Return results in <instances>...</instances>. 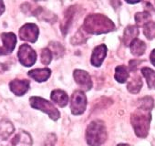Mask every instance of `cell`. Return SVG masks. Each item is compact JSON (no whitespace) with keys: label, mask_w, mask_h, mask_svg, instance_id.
Instances as JSON below:
<instances>
[{"label":"cell","mask_w":155,"mask_h":146,"mask_svg":"<svg viewBox=\"0 0 155 146\" xmlns=\"http://www.w3.org/2000/svg\"><path fill=\"white\" fill-rule=\"evenodd\" d=\"M82 28L86 33L100 35L112 31L115 28V25L104 15L91 14L85 18Z\"/></svg>","instance_id":"1"},{"label":"cell","mask_w":155,"mask_h":146,"mask_svg":"<svg viewBox=\"0 0 155 146\" xmlns=\"http://www.w3.org/2000/svg\"><path fill=\"white\" fill-rule=\"evenodd\" d=\"M150 121V110H148L146 108L140 107L131 115L130 121L134 131L138 137L145 138L148 135Z\"/></svg>","instance_id":"2"},{"label":"cell","mask_w":155,"mask_h":146,"mask_svg":"<svg viewBox=\"0 0 155 146\" xmlns=\"http://www.w3.org/2000/svg\"><path fill=\"white\" fill-rule=\"evenodd\" d=\"M87 142L90 146H101L107 139V130L104 122L100 120L91 121L86 131Z\"/></svg>","instance_id":"3"},{"label":"cell","mask_w":155,"mask_h":146,"mask_svg":"<svg viewBox=\"0 0 155 146\" xmlns=\"http://www.w3.org/2000/svg\"><path fill=\"white\" fill-rule=\"evenodd\" d=\"M29 101H30V105L32 108L39 110L47 113L50 117V119H52L53 121H57L60 117V113L58 111V109L47 100L40 98V97L33 96L29 99Z\"/></svg>","instance_id":"4"},{"label":"cell","mask_w":155,"mask_h":146,"mask_svg":"<svg viewBox=\"0 0 155 146\" xmlns=\"http://www.w3.org/2000/svg\"><path fill=\"white\" fill-rule=\"evenodd\" d=\"M87 107V97L82 91H76L71 96L70 110L73 115L82 114Z\"/></svg>","instance_id":"5"},{"label":"cell","mask_w":155,"mask_h":146,"mask_svg":"<svg viewBox=\"0 0 155 146\" xmlns=\"http://www.w3.org/2000/svg\"><path fill=\"white\" fill-rule=\"evenodd\" d=\"M18 56L20 63L25 67H31L37 61L36 51L28 44H23L20 46Z\"/></svg>","instance_id":"6"},{"label":"cell","mask_w":155,"mask_h":146,"mask_svg":"<svg viewBox=\"0 0 155 146\" xmlns=\"http://www.w3.org/2000/svg\"><path fill=\"white\" fill-rule=\"evenodd\" d=\"M38 28L34 23L25 24L19 30V36L22 40L29 41L31 43H35L38 37Z\"/></svg>","instance_id":"7"},{"label":"cell","mask_w":155,"mask_h":146,"mask_svg":"<svg viewBox=\"0 0 155 146\" xmlns=\"http://www.w3.org/2000/svg\"><path fill=\"white\" fill-rule=\"evenodd\" d=\"M3 46L0 48V56L9 55L13 52L17 43V37L12 32H5L1 34Z\"/></svg>","instance_id":"8"},{"label":"cell","mask_w":155,"mask_h":146,"mask_svg":"<svg viewBox=\"0 0 155 146\" xmlns=\"http://www.w3.org/2000/svg\"><path fill=\"white\" fill-rule=\"evenodd\" d=\"M73 77L82 91H88L92 88V81L88 72L81 69H76L73 73Z\"/></svg>","instance_id":"9"},{"label":"cell","mask_w":155,"mask_h":146,"mask_svg":"<svg viewBox=\"0 0 155 146\" xmlns=\"http://www.w3.org/2000/svg\"><path fill=\"white\" fill-rule=\"evenodd\" d=\"M107 51H108V48H107L106 45H104V44H101V45L96 47L93 49V52L91 55V64L94 67H101L104 58H106Z\"/></svg>","instance_id":"10"},{"label":"cell","mask_w":155,"mask_h":146,"mask_svg":"<svg viewBox=\"0 0 155 146\" xmlns=\"http://www.w3.org/2000/svg\"><path fill=\"white\" fill-rule=\"evenodd\" d=\"M29 85L28 80H14L9 83V88L15 95L22 96L29 90Z\"/></svg>","instance_id":"11"},{"label":"cell","mask_w":155,"mask_h":146,"mask_svg":"<svg viewBox=\"0 0 155 146\" xmlns=\"http://www.w3.org/2000/svg\"><path fill=\"white\" fill-rule=\"evenodd\" d=\"M28 76L34 79L38 82L46 81L51 75V70L48 68H36L28 71Z\"/></svg>","instance_id":"12"},{"label":"cell","mask_w":155,"mask_h":146,"mask_svg":"<svg viewBox=\"0 0 155 146\" xmlns=\"http://www.w3.org/2000/svg\"><path fill=\"white\" fill-rule=\"evenodd\" d=\"M74 15H75V7H69L65 12L63 21L60 25V29H61L63 35H66L68 33V31L71 26Z\"/></svg>","instance_id":"13"},{"label":"cell","mask_w":155,"mask_h":146,"mask_svg":"<svg viewBox=\"0 0 155 146\" xmlns=\"http://www.w3.org/2000/svg\"><path fill=\"white\" fill-rule=\"evenodd\" d=\"M12 146H31L32 140L28 133L26 131L18 132L11 141Z\"/></svg>","instance_id":"14"},{"label":"cell","mask_w":155,"mask_h":146,"mask_svg":"<svg viewBox=\"0 0 155 146\" xmlns=\"http://www.w3.org/2000/svg\"><path fill=\"white\" fill-rule=\"evenodd\" d=\"M51 101L57 103L59 107H65L68 104V97L64 91L61 90H55L51 92L50 95Z\"/></svg>","instance_id":"15"},{"label":"cell","mask_w":155,"mask_h":146,"mask_svg":"<svg viewBox=\"0 0 155 146\" xmlns=\"http://www.w3.org/2000/svg\"><path fill=\"white\" fill-rule=\"evenodd\" d=\"M139 35V29L136 26H128L123 34V42L126 46H130V43L137 38Z\"/></svg>","instance_id":"16"},{"label":"cell","mask_w":155,"mask_h":146,"mask_svg":"<svg viewBox=\"0 0 155 146\" xmlns=\"http://www.w3.org/2000/svg\"><path fill=\"white\" fill-rule=\"evenodd\" d=\"M15 131V128L13 124L7 121L3 120L0 121V138H2V140L8 139Z\"/></svg>","instance_id":"17"},{"label":"cell","mask_w":155,"mask_h":146,"mask_svg":"<svg viewBox=\"0 0 155 146\" xmlns=\"http://www.w3.org/2000/svg\"><path fill=\"white\" fill-rule=\"evenodd\" d=\"M130 46L131 53L134 56H141L142 54H144V52L146 50V44L139 38L134 39L130 43Z\"/></svg>","instance_id":"18"},{"label":"cell","mask_w":155,"mask_h":146,"mask_svg":"<svg viewBox=\"0 0 155 146\" xmlns=\"http://www.w3.org/2000/svg\"><path fill=\"white\" fill-rule=\"evenodd\" d=\"M129 71H128V68L123 66V65H120V66H118L116 67L115 68V79L118 82L120 83H124L128 81L129 79Z\"/></svg>","instance_id":"19"},{"label":"cell","mask_w":155,"mask_h":146,"mask_svg":"<svg viewBox=\"0 0 155 146\" xmlns=\"http://www.w3.org/2000/svg\"><path fill=\"white\" fill-rule=\"evenodd\" d=\"M141 87H142L141 79H140V76H136L135 78L132 79L131 81L129 82V84H128V86H127V89H128V91H129L130 93L136 94V93H138V92L140 91Z\"/></svg>","instance_id":"20"},{"label":"cell","mask_w":155,"mask_h":146,"mask_svg":"<svg viewBox=\"0 0 155 146\" xmlns=\"http://www.w3.org/2000/svg\"><path fill=\"white\" fill-rule=\"evenodd\" d=\"M141 72L147 81L148 87L150 89H153L154 88V70H152L150 68L145 67V68H142Z\"/></svg>","instance_id":"21"},{"label":"cell","mask_w":155,"mask_h":146,"mask_svg":"<svg viewBox=\"0 0 155 146\" xmlns=\"http://www.w3.org/2000/svg\"><path fill=\"white\" fill-rule=\"evenodd\" d=\"M85 30L81 28L79 31H78L75 36L71 38V43L72 45H80L83 42L86 41L87 39V36L85 35Z\"/></svg>","instance_id":"22"},{"label":"cell","mask_w":155,"mask_h":146,"mask_svg":"<svg viewBox=\"0 0 155 146\" xmlns=\"http://www.w3.org/2000/svg\"><path fill=\"white\" fill-rule=\"evenodd\" d=\"M150 18V15L148 12H146V11H144V12H140V13H137V14L135 15L136 23H137L138 26H140V27L146 25V24L149 22Z\"/></svg>","instance_id":"23"},{"label":"cell","mask_w":155,"mask_h":146,"mask_svg":"<svg viewBox=\"0 0 155 146\" xmlns=\"http://www.w3.org/2000/svg\"><path fill=\"white\" fill-rule=\"evenodd\" d=\"M144 28V35L150 40L154 38V22L149 21L146 25L143 26Z\"/></svg>","instance_id":"24"},{"label":"cell","mask_w":155,"mask_h":146,"mask_svg":"<svg viewBox=\"0 0 155 146\" xmlns=\"http://www.w3.org/2000/svg\"><path fill=\"white\" fill-rule=\"evenodd\" d=\"M50 51L52 54L55 55L56 58H60L63 54H64V48L59 44V43H56V42H52L50 43Z\"/></svg>","instance_id":"25"},{"label":"cell","mask_w":155,"mask_h":146,"mask_svg":"<svg viewBox=\"0 0 155 146\" xmlns=\"http://www.w3.org/2000/svg\"><path fill=\"white\" fill-rule=\"evenodd\" d=\"M52 59V53L49 48H44L41 52V61L45 65H48Z\"/></svg>","instance_id":"26"},{"label":"cell","mask_w":155,"mask_h":146,"mask_svg":"<svg viewBox=\"0 0 155 146\" xmlns=\"http://www.w3.org/2000/svg\"><path fill=\"white\" fill-rule=\"evenodd\" d=\"M56 141H57V137L55 136V134L53 133L48 134L44 142V146H55Z\"/></svg>","instance_id":"27"},{"label":"cell","mask_w":155,"mask_h":146,"mask_svg":"<svg viewBox=\"0 0 155 146\" xmlns=\"http://www.w3.org/2000/svg\"><path fill=\"white\" fill-rule=\"evenodd\" d=\"M138 64H140L139 61H137V60H130V68L131 70H135Z\"/></svg>","instance_id":"28"},{"label":"cell","mask_w":155,"mask_h":146,"mask_svg":"<svg viewBox=\"0 0 155 146\" xmlns=\"http://www.w3.org/2000/svg\"><path fill=\"white\" fill-rule=\"evenodd\" d=\"M5 11V5L3 3V1L0 0V16L3 14V12Z\"/></svg>","instance_id":"29"},{"label":"cell","mask_w":155,"mask_h":146,"mask_svg":"<svg viewBox=\"0 0 155 146\" xmlns=\"http://www.w3.org/2000/svg\"><path fill=\"white\" fill-rule=\"evenodd\" d=\"M154 53H155V50L153 49V50L151 51V53H150V62H151V64H152L153 66L155 65V62H154Z\"/></svg>","instance_id":"30"},{"label":"cell","mask_w":155,"mask_h":146,"mask_svg":"<svg viewBox=\"0 0 155 146\" xmlns=\"http://www.w3.org/2000/svg\"><path fill=\"white\" fill-rule=\"evenodd\" d=\"M8 69V67L6 66V65H4V64H2V63H0V72H4L5 70H7Z\"/></svg>","instance_id":"31"},{"label":"cell","mask_w":155,"mask_h":146,"mask_svg":"<svg viewBox=\"0 0 155 146\" xmlns=\"http://www.w3.org/2000/svg\"><path fill=\"white\" fill-rule=\"evenodd\" d=\"M117 146H130L129 144H126V143H120V144H118Z\"/></svg>","instance_id":"32"}]
</instances>
